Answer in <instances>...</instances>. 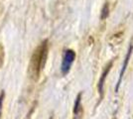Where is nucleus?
<instances>
[{
  "instance_id": "nucleus-1",
  "label": "nucleus",
  "mask_w": 133,
  "mask_h": 119,
  "mask_svg": "<svg viewBox=\"0 0 133 119\" xmlns=\"http://www.w3.org/2000/svg\"><path fill=\"white\" fill-rule=\"evenodd\" d=\"M48 55V41L45 40L44 42L35 50L33 56L31 58L30 69L32 72V76L38 78L41 69L44 68L46 60Z\"/></svg>"
},
{
  "instance_id": "nucleus-2",
  "label": "nucleus",
  "mask_w": 133,
  "mask_h": 119,
  "mask_svg": "<svg viewBox=\"0 0 133 119\" xmlns=\"http://www.w3.org/2000/svg\"><path fill=\"white\" fill-rule=\"evenodd\" d=\"M76 59V53L72 50H66L65 51L63 62L61 66V72L63 74H66L70 72V68L72 67V62Z\"/></svg>"
},
{
  "instance_id": "nucleus-3",
  "label": "nucleus",
  "mask_w": 133,
  "mask_h": 119,
  "mask_svg": "<svg viewBox=\"0 0 133 119\" xmlns=\"http://www.w3.org/2000/svg\"><path fill=\"white\" fill-rule=\"evenodd\" d=\"M81 98H82V94L79 93L76 102H75V105H74V118L75 119H79L81 118V114H82V105H81Z\"/></svg>"
},
{
  "instance_id": "nucleus-4",
  "label": "nucleus",
  "mask_w": 133,
  "mask_h": 119,
  "mask_svg": "<svg viewBox=\"0 0 133 119\" xmlns=\"http://www.w3.org/2000/svg\"><path fill=\"white\" fill-rule=\"evenodd\" d=\"M131 53H132V47H129V50H128V53L126 55V58H125V61H124V65H123V68H122L121 72H120V75H119V79H118V82H117V86H116V90H118V87H119V85H120V80L122 79V75L124 74L125 69L127 68L128 65V61H129V58L131 56Z\"/></svg>"
},
{
  "instance_id": "nucleus-5",
  "label": "nucleus",
  "mask_w": 133,
  "mask_h": 119,
  "mask_svg": "<svg viewBox=\"0 0 133 119\" xmlns=\"http://www.w3.org/2000/svg\"><path fill=\"white\" fill-rule=\"evenodd\" d=\"M110 67H111V62L109 64V66L107 67L105 71L103 72V74H102V76H101V79H100L99 82H98V89H99V92L100 93H102V90H103V83H104V80H105V78L107 74H108V72H109V69H110Z\"/></svg>"
},
{
  "instance_id": "nucleus-6",
  "label": "nucleus",
  "mask_w": 133,
  "mask_h": 119,
  "mask_svg": "<svg viewBox=\"0 0 133 119\" xmlns=\"http://www.w3.org/2000/svg\"><path fill=\"white\" fill-rule=\"evenodd\" d=\"M108 16V4L105 3L103 6V9H102V13H101V19H104Z\"/></svg>"
},
{
  "instance_id": "nucleus-7",
  "label": "nucleus",
  "mask_w": 133,
  "mask_h": 119,
  "mask_svg": "<svg viewBox=\"0 0 133 119\" xmlns=\"http://www.w3.org/2000/svg\"><path fill=\"white\" fill-rule=\"evenodd\" d=\"M4 96H5V92L2 91L0 94V116L2 113V106H3V101H4Z\"/></svg>"
},
{
  "instance_id": "nucleus-8",
  "label": "nucleus",
  "mask_w": 133,
  "mask_h": 119,
  "mask_svg": "<svg viewBox=\"0 0 133 119\" xmlns=\"http://www.w3.org/2000/svg\"><path fill=\"white\" fill-rule=\"evenodd\" d=\"M51 119H52V118H51Z\"/></svg>"
}]
</instances>
